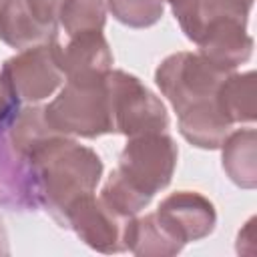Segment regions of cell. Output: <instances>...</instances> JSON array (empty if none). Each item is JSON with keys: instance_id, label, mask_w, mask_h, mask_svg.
Masks as SVG:
<instances>
[{"instance_id": "obj_1", "label": "cell", "mask_w": 257, "mask_h": 257, "mask_svg": "<svg viewBox=\"0 0 257 257\" xmlns=\"http://www.w3.org/2000/svg\"><path fill=\"white\" fill-rule=\"evenodd\" d=\"M227 74L199 52L169 54L155 70L159 90L177 112L181 137L197 149H219L233 128L217 104Z\"/></svg>"}, {"instance_id": "obj_2", "label": "cell", "mask_w": 257, "mask_h": 257, "mask_svg": "<svg viewBox=\"0 0 257 257\" xmlns=\"http://www.w3.org/2000/svg\"><path fill=\"white\" fill-rule=\"evenodd\" d=\"M30 161L38 209L66 229L70 209L96 191L102 161L90 149L66 135H50L26 153Z\"/></svg>"}, {"instance_id": "obj_3", "label": "cell", "mask_w": 257, "mask_h": 257, "mask_svg": "<svg viewBox=\"0 0 257 257\" xmlns=\"http://www.w3.org/2000/svg\"><path fill=\"white\" fill-rule=\"evenodd\" d=\"M44 116L58 135L80 139L114 135L106 74L64 80L58 94L44 104Z\"/></svg>"}, {"instance_id": "obj_4", "label": "cell", "mask_w": 257, "mask_h": 257, "mask_svg": "<svg viewBox=\"0 0 257 257\" xmlns=\"http://www.w3.org/2000/svg\"><path fill=\"white\" fill-rule=\"evenodd\" d=\"M179 149L167 133H149L128 137L118 155V167L112 175L145 205L169 187L177 169Z\"/></svg>"}, {"instance_id": "obj_5", "label": "cell", "mask_w": 257, "mask_h": 257, "mask_svg": "<svg viewBox=\"0 0 257 257\" xmlns=\"http://www.w3.org/2000/svg\"><path fill=\"white\" fill-rule=\"evenodd\" d=\"M106 88L114 133L128 139L137 135L167 131V106L143 84L139 76L124 70H110L106 74Z\"/></svg>"}, {"instance_id": "obj_6", "label": "cell", "mask_w": 257, "mask_h": 257, "mask_svg": "<svg viewBox=\"0 0 257 257\" xmlns=\"http://www.w3.org/2000/svg\"><path fill=\"white\" fill-rule=\"evenodd\" d=\"M0 74L16 98L28 104L52 96L64 84V74L54 58L50 40L18 50L14 56L6 58L0 66Z\"/></svg>"}, {"instance_id": "obj_7", "label": "cell", "mask_w": 257, "mask_h": 257, "mask_svg": "<svg viewBox=\"0 0 257 257\" xmlns=\"http://www.w3.org/2000/svg\"><path fill=\"white\" fill-rule=\"evenodd\" d=\"M135 217L118 213L92 193L70 209L66 229L74 231L86 247L98 253H122L128 251V231Z\"/></svg>"}, {"instance_id": "obj_8", "label": "cell", "mask_w": 257, "mask_h": 257, "mask_svg": "<svg viewBox=\"0 0 257 257\" xmlns=\"http://www.w3.org/2000/svg\"><path fill=\"white\" fill-rule=\"evenodd\" d=\"M62 0H0V40L22 50L48 42L56 34Z\"/></svg>"}, {"instance_id": "obj_9", "label": "cell", "mask_w": 257, "mask_h": 257, "mask_svg": "<svg viewBox=\"0 0 257 257\" xmlns=\"http://www.w3.org/2000/svg\"><path fill=\"white\" fill-rule=\"evenodd\" d=\"M247 22L233 16H213L199 22L193 42L199 54L219 68L233 72L253 54V38L247 32Z\"/></svg>"}, {"instance_id": "obj_10", "label": "cell", "mask_w": 257, "mask_h": 257, "mask_svg": "<svg viewBox=\"0 0 257 257\" xmlns=\"http://www.w3.org/2000/svg\"><path fill=\"white\" fill-rule=\"evenodd\" d=\"M155 215L181 245L209 237L217 225L215 205L197 191L171 193L159 203Z\"/></svg>"}, {"instance_id": "obj_11", "label": "cell", "mask_w": 257, "mask_h": 257, "mask_svg": "<svg viewBox=\"0 0 257 257\" xmlns=\"http://www.w3.org/2000/svg\"><path fill=\"white\" fill-rule=\"evenodd\" d=\"M54 58L64 80L104 76L112 70V52L102 32H84L70 38H50Z\"/></svg>"}, {"instance_id": "obj_12", "label": "cell", "mask_w": 257, "mask_h": 257, "mask_svg": "<svg viewBox=\"0 0 257 257\" xmlns=\"http://www.w3.org/2000/svg\"><path fill=\"white\" fill-rule=\"evenodd\" d=\"M0 207L18 213L38 209L30 161L12 145L8 131L0 133Z\"/></svg>"}, {"instance_id": "obj_13", "label": "cell", "mask_w": 257, "mask_h": 257, "mask_svg": "<svg viewBox=\"0 0 257 257\" xmlns=\"http://www.w3.org/2000/svg\"><path fill=\"white\" fill-rule=\"evenodd\" d=\"M221 149V163L227 177L241 189L257 187V133L237 128L227 135Z\"/></svg>"}, {"instance_id": "obj_14", "label": "cell", "mask_w": 257, "mask_h": 257, "mask_svg": "<svg viewBox=\"0 0 257 257\" xmlns=\"http://www.w3.org/2000/svg\"><path fill=\"white\" fill-rule=\"evenodd\" d=\"M255 72H229L217 92V104L231 124H251L257 118Z\"/></svg>"}, {"instance_id": "obj_15", "label": "cell", "mask_w": 257, "mask_h": 257, "mask_svg": "<svg viewBox=\"0 0 257 257\" xmlns=\"http://www.w3.org/2000/svg\"><path fill=\"white\" fill-rule=\"evenodd\" d=\"M181 245L157 219L155 213L135 217L128 231V251L141 257H171L183 251Z\"/></svg>"}, {"instance_id": "obj_16", "label": "cell", "mask_w": 257, "mask_h": 257, "mask_svg": "<svg viewBox=\"0 0 257 257\" xmlns=\"http://www.w3.org/2000/svg\"><path fill=\"white\" fill-rule=\"evenodd\" d=\"M104 22V0H62L56 16V34L70 38L84 32H102Z\"/></svg>"}, {"instance_id": "obj_17", "label": "cell", "mask_w": 257, "mask_h": 257, "mask_svg": "<svg viewBox=\"0 0 257 257\" xmlns=\"http://www.w3.org/2000/svg\"><path fill=\"white\" fill-rule=\"evenodd\" d=\"M112 18L128 28H149L163 18V0H104Z\"/></svg>"}, {"instance_id": "obj_18", "label": "cell", "mask_w": 257, "mask_h": 257, "mask_svg": "<svg viewBox=\"0 0 257 257\" xmlns=\"http://www.w3.org/2000/svg\"><path fill=\"white\" fill-rule=\"evenodd\" d=\"M251 8H253V0H201L199 14H197V28L201 20L213 18V16H233V18L249 20ZM197 28H195V34H197Z\"/></svg>"}, {"instance_id": "obj_19", "label": "cell", "mask_w": 257, "mask_h": 257, "mask_svg": "<svg viewBox=\"0 0 257 257\" xmlns=\"http://www.w3.org/2000/svg\"><path fill=\"white\" fill-rule=\"evenodd\" d=\"M171 6L181 30L189 40H193L195 28H197V14H199V4L201 0H163Z\"/></svg>"}, {"instance_id": "obj_20", "label": "cell", "mask_w": 257, "mask_h": 257, "mask_svg": "<svg viewBox=\"0 0 257 257\" xmlns=\"http://www.w3.org/2000/svg\"><path fill=\"white\" fill-rule=\"evenodd\" d=\"M18 110H20V100L16 98V94L10 90L4 76L0 74V133L10 128Z\"/></svg>"}, {"instance_id": "obj_21", "label": "cell", "mask_w": 257, "mask_h": 257, "mask_svg": "<svg viewBox=\"0 0 257 257\" xmlns=\"http://www.w3.org/2000/svg\"><path fill=\"white\" fill-rule=\"evenodd\" d=\"M237 253L253 255L255 253V217H251L237 235Z\"/></svg>"}, {"instance_id": "obj_22", "label": "cell", "mask_w": 257, "mask_h": 257, "mask_svg": "<svg viewBox=\"0 0 257 257\" xmlns=\"http://www.w3.org/2000/svg\"><path fill=\"white\" fill-rule=\"evenodd\" d=\"M0 255H10V243H8V231L4 227V221L0 219Z\"/></svg>"}]
</instances>
